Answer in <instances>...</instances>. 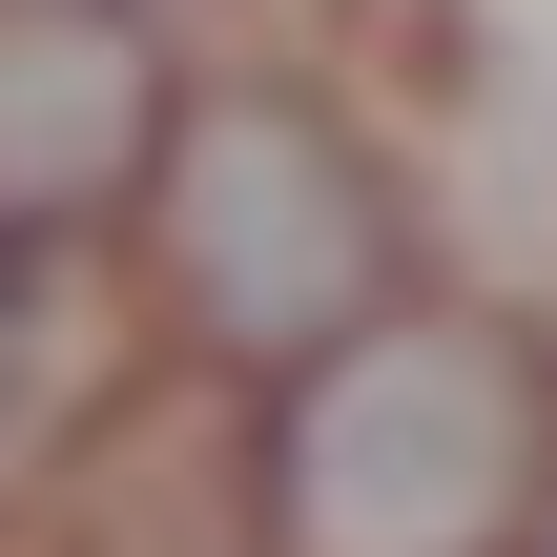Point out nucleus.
<instances>
[{"label":"nucleus","instance_id":"f257e3e1","mask_svg":"<svg viewBox=\"0 0 557 557\" xmlns=\"http://www.w3.org/2000/svg\"><path fill=\"white\" fill-rule=\"evenodd\" d=\"M557 475V372L517 310H372L269 372V537L289 557H496Z\"/></svg>","mask_w":557,"mask_h":557},{"label":"nucleus","instance_id":"f03ea898","mask_svg":"<svg viewBox=\"0 0 557 557\" xmlns=\"http://www.w3.org/2000/svg\"><path fill=\"white\" fill-rule=\"evenodd\" d=\"M145 227H165V310H186L207 372H310L331 331L413 310V186L310 83H186Z\"/></svg>","mask_w":557,"mask_h":557},{"label":"nucleus","instance_id":"7ed1b4c3","mask_svg":"<svg viewBox=\"0 0 557 557\" xmlns=\"http://www.w3.org/2000/svg\"><path fill=\"white\" fill-rule=\"evenodd\" d=\"M21 537L41 557H269V372H124L62 455H21Z\"/></svg>","mask_w":557,"mask_h":557},{"label":"nucleus","instance_id":"20e7f679","mask_svg":"<svg viewBox=\"0 0 557 557\" xmlns=\"http://www.w3.org/2000/svg\"><path fill=\"white\" fill-rule=\"evenodd\" d=\"M165 103H186V62H165L145 0H0V207H21V227L145 207Z\"/></svg>","mask_w":557,"mask_h":557},{"label":"nucleus","instance_id":"39448f33","mask_svg":"<svg viewBox=\"0 0 557 557\" xmlns=\"http://www.w3.org/2000/svg\"><path fill=\"white\" fill-rule=\"evenodd\" d=\"M41 269H62V227H21V207H0V310H21Z\"/></svg>","mask_w":557,"mask_h":557},{"label":"nucleus","instance_id":"423d86ee","mask_svg":"<svg viewBox=\"0 0 557 557\" xmlns=\"http://www.w3.org/2000/svg\"><path fill=\"white\" fill-rule=\"evenodd\" d=\"M496 557H557V475H537V496H517V537H496Z\"/></svg>","mask_w":557,"mask_h":557},{"label":"nucleus","instance_id":"0eeeda50","mask_svg":"<svg viewBox=\"0 0 557 557\" xmlns=\"http://www.w3.org/2000/svg\"><path fill=\"white\" fill-rule=\"evenodd\" d=\"M0 517H21V393H0Z\"/></svg>","mask_w":557,"mask_h":557},{"label":"nucleus","instance_id":"6e6552de","mask_svg":"<svg viewBox=\"0 0 557 557\" xmlns=\"http://www.w3.org/2000/svg\"><path fill=\"white\" fill-rule=\"evenodd\" d=\"M537 372H557V331H537Z\"/></svg>","mask_w":557,"mask_h":557}]
</instances>
